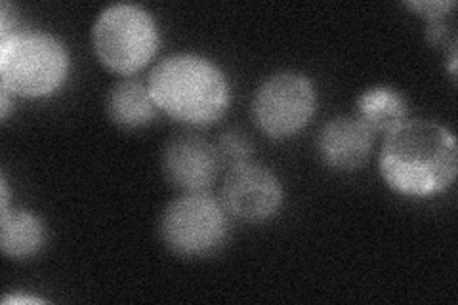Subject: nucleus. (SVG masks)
I'll use <instances>...</instances> for the list:
<instances>
[{
	"instance_id": "nucleus-10",
	"label": "nucleus",
	"mask_w": 458,
	"mask_h": 305,
	"mask_svg": "<svg viewBox=\"0 0 458 305\" xmlns=\"http://www.w3.org/2000/svg\"><path fill=\"white\" fill-rule=\"evenodd\" d=\"M357 119L372 134L388 136L409 119V104L392 86H372L357 97Z\"/></svg>"
},
{
	"instance_id": "nucleus-7",
	"label": "nucleus",
	"mask_w": 458,
	"mask_h": 305,
	"mask_svg": "<svg viewBox=\"0 0 458 305\" xmlns=\"http://www.w3.org/2000/svg\"><path fill=\"white\" fill-rule=\"evenodd\" d=\"M222 205L233 217L247 224H262L283 205V185L274 172L256 163L229 168L222 185Z\"/></svg>"
},
{
	"instance_id": "nucleus-14",
	"label": "nucleus",
	"mask_w": 458,
	"mask_h": 305,
	"mask_svg": "<svg viewBox=\"0 0 458 305\" xmlns=\"http://www.w3.org/2000/svg\"><path fill=\"white\" fill-rule=\"evenodd\" d=\"M409 10H414L417 13L426 20V21H434L447 18L449 12L456 6L453 0H412V3H405Z\"/></svg>"
},
{
	"instance_id": "nucleus-4",
	"label": "nucleus",
	"mask_w": 458,
	"mask_h": 305,
	"mask_svg": "<svg viewBox=\"0 0 458 305\" xmlns=\"http://www.w3.org/2000/svg\"><path fill=\"white\" fill-rule=\"evenodd\" d=\"M161 31L151 13L138 4H111L92 27L96 57L113 72L134 75L159 50Z\"/></svg>"
},
{
	"instance_id": "nucleus-1",
	"label": "nucleus",
	"mask_w": 458,
	"mask_h": 305,
	"mask_svg": "<svg viewBox=\"0 0 458 305\" xmlns=\"http://www.w3.org/2000/svg\"><path fill=\"white\" fill-rule=\"evenodd\" d=\"M378 170L397 195L411 199L441 195L456 180V140L451 130L434 121L407 119L386 136Z\"/></svg>"
},
{
	"instance_id": "nucleus-8",
	"label": "nucleus",
	"mask_w": 458,
	"mask_h": 305,
	"mask_svg": "<svg viewBox=\"0 0 458 305\" xmlns=\"http://www.w3.org/2000/svg\"><path fill=\"white\" fill-rule=\"evenodd\" d=\"M161 168L166 182L183 193L208 191L222 168L216 148L200 136L172 138L163 149Z\"/></svg>"
},
{
	"instance_id": "nucleus-16",
	"label": "nucleus",
	"mask_w": 458,
	"mask_h": 305,
	"mask_svg": "<svg viewBox=\"0 0 458 305\" xmlns=\"http://www.w3.org/2000/svg\"><path fill=\"white\" fill-rule=\"evenodd\" d=\"M4 303H42V300L38 298H33V296H6L4 298Z\"/></svg>"
},
{
	"instance_id": "nucleus-11",
	"label": "nucleus",
	"mask_w": 458,
	"mask_h": 305,
	"mask_svg": "<svg viewBox=\"0 0 458 305\" xmlns=\"http://www.w3.org/2000/svg\"><path fill=\"white\" fill-rule=\"evenodd\" d=\"M47 242V227L40 217L25 208L0 214V249L13 259L37 256Z\"/></svg>"
},
{
	"instance_id": "nucleus-9",
	"label": "nucleus",
	"mask_w": 458,
	"mask_h": 305,
	"mask_svg": "<svg viewBox=\"0 0 458 305\" xmlns=\"http://www.w3.org/2000/svg\"><path fill=\"white\" fill-rule=\"evenodd\" d=\"M375 134L357 117H336L319 132L318 149L323 163L338 172L360 170L370 157Z\"/></svg>"
},
{
	"instance_id": "nucleus-6",
	"label": "nucleus",
	"mask_w": 458,
	"mask_h": 305,
	"mask_svg": "<svg viewBox=\"0 0 458 305\" xmlns=\"http://www.w3.org/2000/svg\"><path fill=\"white\" fill-rule=\"evenodd\" d=\"M318 107V92L310 77L281 71L267 77L252 97V119L274 140L293 138L308 126Z\"/></svg>"
},
{
	"instance_id": "nucleus-3",
	"label": "nucleus",
	"mask_w": 458,
	"mask_h": 305,
	"mask_svg": "<svg viewBox=\"0 0 458 305\" xmlns=\"http://www.w3.org/2000/svg\"><path fill=\"white\" fill-rule=\"evenodd\" d=\"M69 69L65 45L47 31H13L0 38V84L12 96L48 97L65 84Z\"/></svg>"
},
{
	"instance_id": "nucleus-2",
	"label": "nucleus",
	"mask_w": 458,
	"mask_h": 305,
	"mask_svg": "<svg viewBox=\"0 0 458 305\" xmlns=\"http://www.w3.org/2000/svg\"><path fill=\"white\" fill-rule=\"evenodd\" d=\"M148 89L157 109L190 126L218 123L232 104L227 77L199 54H172L153 67Z\"/></svg>"
},
{
	"instance_id": "nucleus-13",
	"label": "nucleus",
	"mask_w": 458,
	"mask_h": 305,
	"mask_svg": "<svg viewBox=\"0 0 458 305\" xmlns=\"http://www.w3.org/2000/svg\"><path fill=\"white\" fill-rule=\"evenodd\" d=\"M214 148H216L220 165L227 170L252 161V140L245 132H241V130H227V132L220 136L218 143L214 145Z\"/></svg>"
},
{
	"instance_id": "nucleus-15",
	"label": "nucleus",
	"mask_w": 458,
	"mask_h": 305,
	"mask_svg": "<svg viewBox=\"0 0 458 305\" xmlns=\"http://www.w3.org/2000/svg\"><path fill=\"white\" fill-rule=\"evenodd\" d=\"M449 38L454 40V35L451 31L449 23L445 21V18L441 20H434V21H428L426 27V40L429 42L432 47H445Z\"/></svg>"
},
{
	"instance_id": "nucleus-17",
	"label": "nucleus",
	"mask_w": 458,
	"mask_h": 305,
	"mask_svg": "<svg viewBox=\"0 0 458 305\" xmlns=\"http://www.w3.org/2000/svg\"><path fill=\"white\" fill-rule=\"evenodd\" d=\"M0 99H3V104H0V117L8 119V113H10V92L3 89V92H0Z\"/></svg>"
},
{
	"instance_id": "nucleus-12",
	"label": "nucleus",
	"mask_w": 458,
	"mask_h": 305,
	"mask_svg": "<svg viewBox=\"0 0 458 305\" xmlns=\"http://www.w3.org/2000/svg\"><path fill=\"white\" fill-rule=\"evenodd\" d=\"M157 106L153 104L148 84L134 79L117 82L107 96V114L111 123L124 130H140L157 117Z\"/></svg>"
},
{
	"instance_id": "nucleus-5",
	"label": "nucleus",
	"mask_w": 458,
	"mask_h": 305,
	"mask_svg": "<svg viewBox=\"0 0 458 305\" xmlns=\"http://www.w3.org/2000/svg\"><path fill=\"white\" fill-rule=\"evenodd\" d=\"M227 210L208 191L183 193L165 208L159 235L166 249L180 258L216 254L229 237Z\"/></svg>"
}]
</instances>
